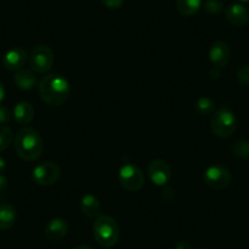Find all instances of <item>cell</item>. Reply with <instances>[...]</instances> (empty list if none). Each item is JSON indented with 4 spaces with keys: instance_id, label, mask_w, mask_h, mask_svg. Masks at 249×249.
<instances>
[{
    "instance_id": "cell-31",
    "label": "cell",
    "mask_w": 249,
    "mask_h": 249,
    "mask_svg": "<svg viewBox=\"0 0 249 249\" xmlns=\"http://www.w3.org/2000/svg\"><path fill=\"white\" fill-rule=\"evenodd\" d=\"M73 249H93V248L90 246H88V244H80V246L75 247Z\"/></svg>"
},
{
    "instance_id": "cell-29",
    "label": "cell",
    "mask_w": 249,
    "mask_h": 249,
    "mask_svg": "<svg viewBox=\"0 0 249 249\" xmlns=\"http://www.w3.org/2000/svg\"><path fill=\"white\" fill-rule=\"evenodd\" d=\"M6 170V162L3 158H0V174H3Z\"/></svg>"
},
{
    "instance_id": "cell-4",
    "label": "cell",
    "mask_w": 249,
    "mask_h": 249,
    "mask_svg": "<svg viewBox=\"0 0 249 249\" xmlns=\"http://www.w3.org/2000/svg\"><path fill=\"white\" fill-rule=\"evenodd\" d=\"M213 133L219 138H229L237 128V117L234 112L227 107L215 110L210 121Z\"/></svg>"
},
{
    "instance_id": "cell-27",
    "label": "cell",
    "mask_w": 249,
    "mask_h": 249,
    "mask_svg": "<svg viewBox=\"0 0 249 249\" xmlns=\"http://www.w3.org/2000/svg\"><path fill=\"white\" fill-rule=\"evenodd\" d=\"M175 249H192V247H191V244L188 242L181 241L176 244V248Z\"/></svg>"
},
{
    "instance_id": "cell-30",
    "label": "cell",
    "mask_w": 249,
    "mask_h": 249,
    "mask_svg": "<svg viewBox=\"0 0 249 249\" xmlns=\"http://www.w3.org/2000/svg\"><path fill=\"white\" fill-rule=\"evenodd\" d=\"M210 75H212V77H214V78H216L217 76H219V69H215V68H213V70H210Z\"/></svg>"
},
{
    "instance_id": "cell-13",
    "label": "cell",
    "mask_w": 249,
    "mask_h": 249,
    "mask_svg": "<svg viewBox=\"0 0 249 249\" xmlns=\"http://www.w3.org/2000/svg\"><path fill=\"white\" fill-rule=\"evenodd\" d=\"M226 18L231 25L243 27L249 22V10L242 4H232L227 8Z\"/></svg>"
},
{
    "instance_id": "cell-32",
    "label": "cell",
    "mask_w": 249,
    "mask_h": 249,
    "mask_svg": "<svg viewBox=\"0 0 249 249\" xmlns=\"http://www.w3.org/2000/svg\"><path fill=\"white\" fill-rule=\"evenodd\" d=\"M237 1H239V3H242V4L249 3V0H237Z\"/></svg>"
},
{
    "instance_id": "cell-33",
    "label": "cell",
    "mask_w": 249,
    "mask_h": 249,
    "mask_svg": "<svg viewBox=\"0 0 249 249\" xmlns=\"http://www.w3.org/2000/svg\"><path fill=\"white\" fill-rule=\"evenodd\" d=\"M197 249H202V248H197Z\"/></svg>"
},
{
    "instance_id": "cell-10",
    "label": "cell",
    "mask_w": 249,
    "mask_h": 249,
    "mask_svg": "<svg viewBox=\"0 0 249 249\" xmlns=\"http://www.w3.org/2000/svg\"><path fill=\"white\" fill-rule=\"evenodd\" d=\"M231 59V48L224 40H216L209 49V61L215 69H224Z\"/></svg>"
},
{
    "instance_id": "cell-8",
    "label": "cell",
    "mask_w": 249,
    "mask_h": 249,
    "mask_svg": "<svg viewBox=\"0 0 249 249\" xmlns=\"http://www.w3.org/2000/svg\"><path fill=\"white\" fill-rule=\"evenodd\" d=\"M232 174L224 165H212L204 172V182L213 190H224L231 183Z\"/></svg>"
},
{
    "instance_id": "cell-7",
    "label": "cell",
    "mask_w": 249,
    "mask_h": 249,
    "mask_svg": "<svg viewBox=\"0 0 249 249\" xmlns=\"http://www.w3.org/2000/svg\"><path fill=\"white\" fill-rule=\"evenodd\" d=\"M61 170L59 165L53 161H45L33 169L32 179L36 184L42 187H49L56 183L60 178Z\"/></svg>"
},
{
    "instance_id": "cell-20",
    "label": "cell",
    "mask_w": 249,
    "mask_h": 249,
    "mask_svg": "<svg viewBox=\"0 0 249 249\" xmlns=\"http://www.w3.org/2000/svg\"><path fill=\"white\" fill-rule=\"evenodd\" d=\"M13 142V132L5 124H0V152L8 149Z\"/></svg>"
},
{
    "instance_id": "cell-12",
    "label": "cell",
    "mask_w": 249,
    "mask_h": 249,
    "mask_svg": "<svg viewBox=\"0 0 249 249\" xmlns=\"http://www.w3.org/2000/svg\"><path fill=\"white\" fill-rule=\"evenodd\" d=\"M69 224L66 220L55 217L47 224L44 229V234L49 241H60L68 234Z\"/></svg>"
},
{
    "instance_id": "cell-18",
    "label": "cell",
    "mask_w": 249,
    "mask_h": 249,
    "mask_svg": "<svg viewBox=\"0 0 249 249\" xmlns=\"http://www.w3.org/2000/svg\"><path fill=\"white\" fill-rule=\"evenodd\" d=\"M203 6L202 0H176V8L183 16H193Z\"/></svg>"
},
{
    "instance_id": "cell-26",
    "label": "cell",
    "mask_w": 249,
    "mask_h": 249,
    "mask_svg": "<svg viewBox=\"0 0 249 249\" xmlns=\"http://www.w3.org/2000/svg\"><path fill=\"white\" fill-rule=\"evenodd\" d=\"M6 187H8V178L3 174H0V193L5 191Z\"/></svg>"
},
{
    "instance_id": "cell-9",
    "label": "cell",
    "mask_w": 249,
    "mask_h": 249,
    "mask_svg": "<svg viewBox=\"0 0 249 249\" xmlns=\"http://www.w3.org/2000/svg\"><path fill=\"white\" fill-rule=\"evenodd\" d=\"M148 176L150 181L158 187L166 186L172 177V171L170 165L165 160L155 159L148 165Z\"/></svg>"
},
{
    "instance_id": "cell-28",
    "label": "cell",
    "mask_w": 249,
    "mask_h": 249,
    "mask_svg": "<svg viewBox=\"0 0 249 249\" xmlns=\"http://www.w3.org/2000/svg\"><path fill=\"white\" fill-rule=\"evenodd\" d=\"M4 98H5V88H4L3 82L0 81V104L4 100Z\"/></svg>"
},
{
    "instance_id": "cell-23",
    "label": "cell",
    "mask_w": 249,
    "mask_h": 249,
    "mask_svg": "<svg viewBox=\"0 0 249 249\" xmlns=\"http://www.w3.org/2000/svg\"><path fill=\"white\" fill-rule=\"evenodd\" d=\"M237 80L241 85L249 87V65H244L237 71Z\"/></svg>"
},
{
    "instance_id": "cell-6",
    "label": "cell",
    "mask_w": 249,
    "mask_h": 249,
    "mask_svg": "<svg viewBox=\"0 0 249 249\" xmlns=\"http://www.w3.org/2000/svg\"><path fill=\"white\" fill-rule=\"evenodd\" d=\"M119 182L124 190L130 192H138L144 186V174L136 165L126 164L120 169Z\"/></svg>"
},
{
    "instance_id": "cell-14",
    "label": "cell",
    "mask_w": 249,
    "mask_h": 249,
    "mask_svg": "<svg viewBox=\"0 0 249 249\" xmlns=\"http://www.w3.org/2000/svg\"><path fill=\"white\" fill-rule=\"evenodd\" d=\"M13 115L15 121L18 124L26 126V124H31L32 120L35 119V107H33V105L31 103L20 102L14 107Z\"/></svg>"
},
{
    "instance_id": "cell-5",
    "label": "cell",
    "mask_w": 249,
    "mask_h": 249,
    "mask_svg": "<svg viewBox=\"0 0 249 249\" xmlns=\"http://www.w3.org/2000/svg\"><path fill=\"white\" fill-rule=\"evenodd\" d=\"M54 65V53L50 47L39 44L32 49L30 54L31 70L39 75H47Z\"/></svg>"
},
{
    "instance_id": "cell-2",
    "label": "cell",
    "mask_w": 249,
    "mask_h": 249,
    "mask_svg": "<svg viewBox=\"0 0 249 249\" xmlns=\"http://www.w3.org/2000/svg\"><path fill=\"white\" fill-rule=\"evenodd\" d=\"M14 147L18 157L25 161L39 159L44 149L39 132L31 127H22L18 131L14 138Z\"/></svg>"
},
{
    "instance_id": "cell-17",
    "label": "cell",
    "mask_w": 249,
    "mask_h": 249,
    "mask_svg": "<svg viewBox=\"0 0 249 249\" xmlns=\"http://www.w3.org/2000/svg\"><path fill=\"white\" fill-rule=\"evenodd\" d=\"M16 219H18V213L13 205L8 203L0 204V231L10 230L15 225Z\"/></svg>"
},
{
    "instance_id": "cell-19",
    "label": "cell",
    "mask_w": 249,
    "mask_h": 249,
    "mask_svg": "<svg viewBox=\"0 0 249 249\" xmlns=\"http://www.w3.org/2000/svg\"><path fill=\"white\" fill-rule=\"evenodd\" d=\"M195 109L202 116H208L215 112V102L208 97H200L196 102Z\"/></svg>"
},
{
    "instance_id": "cell-1",
    "label": "cell",
    "mask_w": 249,
    "mask_h": 249,
    "mask_svg": "<svg viewBox=\"0 0 249 249\" xmlns=\"http://www.w3.org/2000/svg\"><path fill=\"white\" fill-rule=\"evenodd\" d=\"M70 83L59 73H47L38 82V93L45 104L61 107L70 97Z\"/></svg>"
},
{
    "instance_id": "cell-15",
    "label": "cell",
    "mask_w": 249,
    "mask_h": 249,
    "mask_svg": "<svg viewBox=\"0 0 249 249\" xmlns=\"http://www.w3.org/2000/svg\"><path fill=\"white\" fill-rule=\"evenodd\" d=\"M14 82L20 89L31 90L37 86V76L32 70L21 69V70L16 71L15 76H14Z\"/></svg>"
},
{
    "instance_id": "cell-21",
    "label": "cell",
    "mask_w": 249,
    "mask_h": 249,
    "mask_svg": "<svg viewBox=\"0 0 249 249\" xmlns=\"http://www.w3.org/2000/svg\"><path fill=\"white\" fill-rule=\"evenodd\" d=\"M203 8L208 14L212 15H219L224 11L225 5L222 0H204L203 1Z\"/></svg>"
},
{
    "instance_id": "cell-25",
    "label": "cell",
    "mask_w": 249,
    "mask_h": 249,
    "mask_svg": "<svg viewBox=\"0 0 249 249\" xmlns=\"http://www.w3.org/2000/svg\"><path fill=\"white\" fill-rule=\"evenodd\" d=\"M100 1H102L103 5L107 6V9H111V10H117L124 3V0H100Z\"/></svg>"
},
{
    "instance_id": "cell-3",
    "label": "cell",
    "mask_w": 249,
    "mask_h": 249,
    "mask_svg": "<svg viewBox=\"0 0 249 249\" xmlns=\"http://www.w3.org/2000/svg\"><path fill=\"white\" fill-rule=\"evenodd\" d=\"M93 234L99 246L111 248L119 242L120 227L116 220L109 215H99L93 224Z\"/></svg>"
},
{
    "instance_id": "cell-16",
    "label": "cell",
    "mask_w": 249,
    "mask_h": 249,
    "mask_svg": "<svg viewBox=\"0 0 249 249\" xmlns=\"http://www.w3.org/2000/svg\"><path fill=\"white\" fill-rule=\"evenodd\" d=\"M81 212L83 213V215L89 219H94V217L99 216L100 214V202L95 196L88 195L83 196L82 199L80 203Z\"/></svg>"
},
{
    "instance_id": "cell-22",
    "label": "cell",
    "mask_w": 249,
    "mask_h": 249,
    "mask_svg": "<svg viewBox=\"0 0 249 249\" xmlns=\"http://www.w3.org/2000/svg\"><path fill=\"white\" fill-rule=\"evenodd\" d=\"M234 157L239 158V159H248L249 158V142L248 141H238L234 143L233 148H232Z\"/></svg>"
},
{
    "instance_id": "cell-11",
    "label": "cell",
    "mask_w": 249,
    "mask_h": 249,
    "mask_svg": "<svg viewBox=\"0 0 249 249\" xmlns=\"http://www.w3.org/2000/svg\"><path fill=\"white\" fill-rule=\"evenodd\" d=\"M27 62V53L22 48H13L5 53L3 57V65L9 71H18L23 69Z\"/></svg>"
},
{
    "instance_id": "cell-24",
    "label": "cell",
    "mask_w": 249,
    "mask_h": 249,
    "mask_svg": "<svg viewBox=\"0 0 249 249\" xmlns=\"http://www.w3.org/2000/svg\"><path fill=\"white\" fill-rule=\"evenodd\" d=\"M11 111L8 107L0 104V124H8L11 120Z\"/></svg>"
}]
</instances>
